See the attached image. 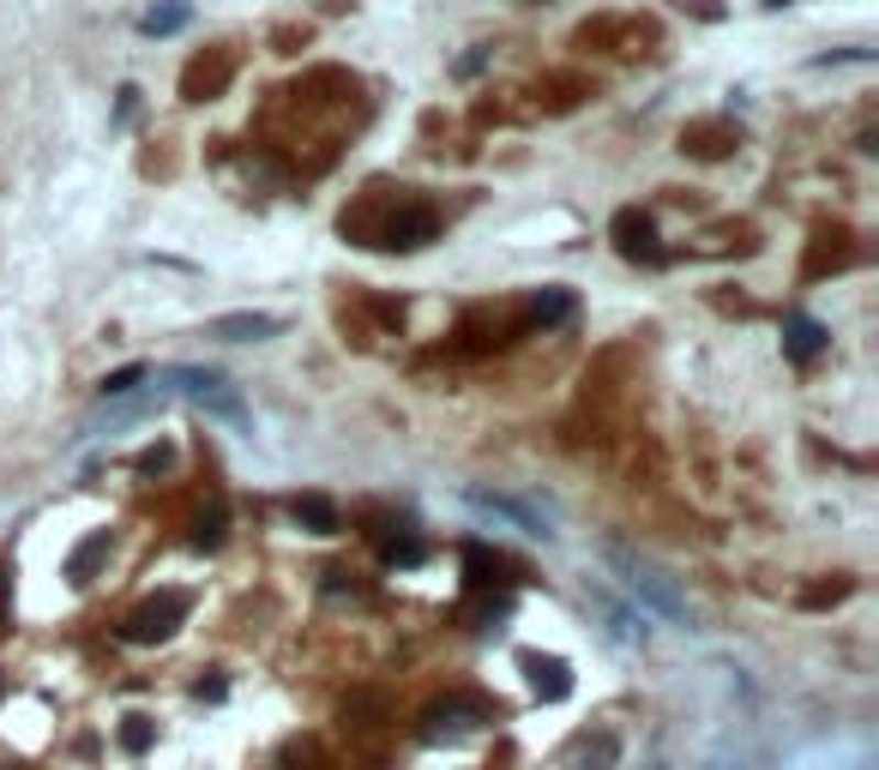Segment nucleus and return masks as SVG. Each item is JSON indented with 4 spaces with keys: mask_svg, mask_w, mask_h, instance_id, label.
Returning <instances> with one entry per match:
<instances>
[{
    "mask_svg": "<svg viewBox=\"0 0 879 770\" xmlns=\"http://www.w3.org/2000/svg\"><path fill=\"white\" fill-rule=\"evenodd\" d=\"M608 566L620 572V584H627V590H633V596H639L651 614H662V620H674V626H693V608H686L681 584H674V578L662 572L657 560H645V554H633V548L608 542Z\"/></svg>",
    "mask_w": 879,
    "mask_h": 770,
    "instance_id": "f257e3e1",
    "label": "nucleus"
},
{
    "mask_svg": "<svg viewBox=\"0 0 879 770\" xmlns=\"http://www.w3.org/2000/svg\"><path fill=\"white\" fill-rule=\"evenodd\" d=\"M194 614V602H187V590H163V596L139 602L133 614L121 620V638L127 645H163V638H175V626Z\"/></svg>",
    "mask_w": 879,
    "mask_h": 770,
    "instance_id": "f03ea898",
    "label": "nucleus"
},
{
    "mask_svg": "<svg viewBox=\"0 0 879 770\" xmlns=\"http://www.w3.org/2000/svg\"><path fill=\"white\" fill-rule=\"evenodd\" d=\"M163 385H175V392H187L194 404H206L211 416L229 421V428H241V421H248V404H241V397L229 392V380L211 374V367H169V374H163Z\"/></svg>",
    "mask_w": 879,
    "mask_h": 770,
    "instance_id": "7ed1b4c3",
    "label": "nucleus"
},
{
    "mask_svg": "<svg viewBox=\"0 0 879 770\" xmlns=\"http://www.w3.org/2000/svg\"><path fill=\"white\" fill-rule=\"evenodd\" d=\"M435 235H440V217L428 211L422 199H404L398 211H392L386 223L374 229V248H398V253H410V248H428Z\"/></svg>",
    "mask_w": 879,
    "mask_h": 770,
    "instance_id": "20e7f679",
    "label": "nucleus"
},
{
    "mask_svg": "<svg viewBox=\"0 0 879 770\" xmlns=\"http://www.w3.org/2000/svg\"><path fill=\"white\" fill-rule=\"evenodd\" d=\"M206 331H211V338H223V343H260V338H277V331H284V319L241 307V314H218Z\"/></svg>",
    "mask_w": 879,
    "mask_h": 770,
    "instance_id": "39448f33",
    "label": "nucleus"
},
{
    "mask_svg": "<svg viewBox=\"0 0 879 770\" xmlns=\"http://www.w3.org/2000/svg\"><path fill=\"white\" fill-rule=\"evenodd\" d=\"M464 499L476 512H488V518H506V524H518L525 536H549V524L537 518L530 506H518V499H506V494H488V487H464Z\"/></svg>",
    "mask_w": 879,
    "mask_h": 770,
    "instance_id": "423d86ee",
    "label": "nucleus"
},
{
    "mask_svg": "<svg viewBox=\"0 0 879 770\" xmlns=\"http://www.w3.org/2000/svg\"><path fill=\"white\" fill-rule=\"evenodd\" d=\"M615 248L627 260H657V223L645 211H620L615 217Z\"/></svg>",
    "mask_w": 879,
    "mask_h": 770,
    "instance_id": "0eeeda50",
    "label": "nucleus"
},
{
    "mask_svg": "<svg viewBox=\"0 0 879 770\" xmlns=\"http://www.w3.org/2000/svg\"><path fill=\"white\" fill-rule=\"evenodd\" d=\"M518 662H525L530 686H537V692H542V698H549V704H560V698H567V692H572V669H567V662H560V657H537V650H525V657H518Z\"/></svg>",
    "mask_w": 879,
    "mask_h": 770,
    "instance_id": "6e6552de",
    "label": "nucleus"
},
{
    "mask_svg": "<svg viewBox=\"0 0 879 770\" xmlns=\"http://www.w3.org/2000/svg\"><path fill=\"white\" fill-rule=\"evenodd\" d=\"M289 512H296V524H301V530H314V536H338L343 530L338 506H331L326 494H296V499H289Z\"/></svg>",
    "mask_w": 879,
    "mask_h": 770,
    "instance_id": "1a4fd4ad",
    "label": "nucleus"
},
{
    "mask_svg": "<svg viewBox=\"0 0 879 770\" xmlns=\"http://www.w3.org/2000/svg\"><path fill=\"white\" fill-rule=\"evenodd\" d=\"M783 350L795 355V362H813V355L825 350V326H820V319H807V314H789L783 319Z\"/></svg>",
    "mask_w": 879,
    "mask_h": 770,
    "instance_id": "9d476101",
    "label": "nucleus"
},
{
    "mask_svg": "<svg viewBox=\"0 0 879 770\" xmlns=\"http://www.w3.org/2000/svg\"><path fill=\"white\" fill-rule=\"evenodd\" d=\"M567 319H572V295L567 289H537L530 295V326L554 331V326H567Z\"/></svg>",
    "mask_w": 879,
    "mask_h": 770,
    "instance_id": "9b49d317",
    "label": "nucleus"
},
{
    "mask_svg": "<svg viewBox=\"0 0 879 770\" xmlns=\"http://www.w3.org/2000/svg\"><path fill=\"white\" fill-rule=\"evenodd\" d=\"M591 608H596V614H603V620H608V632H615L620 645H645V626L633 620L627 608H615V602H608L603 590H591Z\"/></svg>",
    "mask_w": 879,
    "mask_h": 770,
    "instance_id": "f8f14e48",
    "label": "nucleus"
},
{
    "mask_svg": "<svg viewBox=\"0 0 879 770\" xmlns=\"http://www.w3.org/2000/svg\"><path fill=\"white\" fill-rule=\"evenodd\" d=\"M145 380H151L145 362H127V367H114V374H103V397H127V392H139Z\"/></svg>",
    "mask_w": 879,
    "mask_h": 770,
    "instance_id": "ddd939ff",
    "label": "nucleus"
},
{
    "mask_svg": "<svg viewBox=\"0 0 879 770\" xmlns=\"http://www.w3.org/2000/svg\"><path fill=\"white\" fill-rule=\"evenodd\" d=\"M182 24H187V7H182V0H169V7L145 12V24H139V31H145V36H169V31H182Z\"/></svg>",
    "mask_w": 879,
    "mask_h": 770,
    "instance_id": "4468645a",
    "label": "nucleus"
},
{
    "mask_svg": "<svg viewBox=\"0 0 879 770\" xmlns=\"http://www.w3.org/2000/svg\"><path fill=\"white\" fill-rule=\"evenodd\" d=\"M615 752H620V747H615V735H596L591 747L579 752V770H608V765H615Z\"/></svg>",
    "mask_w": 879,
    "mask_h": 770,
    "instance_id": "2eb2a0df",
    "label": "nucleus"
},
{
    "mask_svg": "<svg viewBox=\"0 0 879 770\" xmlns=\"http://www.w3.org/2000/svg\"><path fill=\"white\" fill-rule=\"evenodd\" d=\"M194 542L199 548H218L223 542V506H211V512H199V518H194Z\"/></svg>",
    "mask_w": 879,
    "mask_h": 770,
    "instance_id": "dca6fc26",
    "label": "nucleus"
},
{
    "mask_svg": "<svg viewBox=\"0 0 879 770\" xmlns=\"http://www.w3.org/2000/svg\"><path fill=\"white\" fill-rule=\"evenodd\" d=\"M849 578H837V584H820V590H801V608H825V602H844L849 596Z\"/></svg>",
    "mask_w": 879,
    "mask_h": 770,
    "instance_id": "f3484780",
    "label": "nucleus"
},
{
    "mask_svg": "<svg viewBox=\"0 0 879 770\" xmlns=\"http://www.w3.org/2000/svg\"><path fill=\"white\" fill-rule=\"evenodd\" d=\"M121 747H127V752H145V747H151V728H145V716H127V728H121Z\"/></svg>",
    "mask_w": 879,
    "mask_h": 770,
    "instance_id": "a211bd4d",
    "label": "nucleus"
},
{
    "mask_svg": "<svg viewBox=\"0 0 879 770\" xmlns=\"http://www.w3.org/2000/svg\"><path fill=\"white\" fill-rule=\"evenodd\" d=\"M711 770H741V765H711Z\"/></svg>",
    "mask_w": 879,
    "mask_h": 770,
    "instance_id": "6ab92c4d",
    "label": "nucleus"
}]
</instances>
